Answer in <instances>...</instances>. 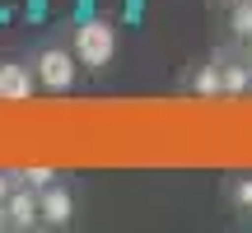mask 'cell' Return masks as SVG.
I'll list each match as a JSON object with an SVG mask.
<instances>
[{
  "instance_id": "cell-9",
  "label": "cell",
  "mask_w": 252,
  "mask_h": 233,
  "mask_svg": "<svg viewBox=\"0 0 252 233\" xmlns=\"http://www.w3.org/2000/svg\"><path fill=\"white\" fill-rule=\"evenodd\" d=\"M224 28L234 42H252V0H238L234 9H224Z\"/></svg>"
},
{
  "instance_id": "cell-6",
  "label": "cell",
  "mask_w": 252,
  "mask_h": 233,
  "mask_svg": "<svg viewBox=\"0 0 252 233\" xmlns=\"http://www.w3.org/2000/svg\"><path fill=\"white\" fill-rule=\"evenodd\" d=\"M178 89L187 93V98H224V93H220V65H215V56L191 61L187 70L178 75Z\"/></svg>"
},
{
  "instance_id": "cell-11",
  "label": "cell",
  "mask_w": 252,
  "mask_h": 233,
  "mask_svg": "<svg viewBox=\"0 0 252 233\" xmlns=\"http://www.w3.org/2000/svg\"><path fill=\"white\" fill-rule=\"evenodd\" d=\"M9 191H14V177H9V168H0V205L9 201Z\"/></svg>"
},
{
  "instance_id": "cell-8",
  "label": "cell",
  "mask_w": 252,
  "mask_h": 233,
  "mask_svg": "<svg viewBox=\"0 0 252 233\" xmlns=\"http://www.w3.org/2000/svg\"><path fill=\"white\" fill-rule=\"evenodd\" d=\"M224 201H229V210H234V215L252 219V173H238V177L224 182Z\"/></svg>"
},
{
  "instance_id": "cell-1",
  "label": "cell",
  "mask_w": 252,
  "mask_h": 233,
  "mask_svg": "<svg viewBox=\"0 0 252 233\" xmlns=\"http://www.w3.org/2000/svg\"><path fill=\"white\" fill-rule=\"evenodd\" d=\"M28 61H33V75H37V93H52V98H65V93L80 89V56L70 52V42L65 37H52V42H37L33 52H28Z\"/></svg>"
},
{
  "instance_id": "cell-7",
  "label": "cell",
  "mask_w": 252,
  "mask_h": 233,
  "mask_svg": "<svg viewBox=\"0 0 252 233\" xmlns=\"http://www.w3.org/2000/svg\"><path fill=\"white\" fill-rule=\"evenodd\" d=\"M5 219L9 233H28V229H42V215H37V191L33 187H14L5 201Z\"/></svg>"
},
{
  "instance_id": "cell-4",
  "label": "cell",
  "mask_w": 252,
  "mask_h": 233,
  "mask_svg": "<svg viewBox=\"0 0 252 233\" xmlns=\"http://www.w3.org/2000/svg\"><path fill=\"white\" fill-rule=\"evenodd\" d=\"M210 56H215V65H220V93H224V98H248L252 93V65L243 61L238 42L220 47V52H210Z\"/></svg>"
},
{
  "instance_id": "cell-12",
  "label": "cell",
  "mask_w": 252,
  "mask_h": 233,
  "mask_svg": "<svg viewBox=\"0 0 252 233\" xmlns=\"http://www.w3.org/2000/svg\"><path fill=\"white\" fill-rule=\"evenodd\" d=\"M206 5H210V9H215V14H224V9H234V5H238V0H206Z\"/></svg>"
},
{
  "instance_id": "cell-5",
  "label": "cell",
  "mask_w": 252,
  "mask_h": 233,
  "mask_svg": "<svg viewBox=\"0 0 252 233\" xmlns=\"http://www.w3.org/2000/svg\"><path fill=\"white\" fill-rule=\"evenodd\" d=\"M37 93V75L28 56H0V98L5 103H24Z\"/></svg>"
},
{
  "instance_id": "cell-14",
  "label": "cell",
  "mask_w": 252,
  "mask_h": 233,
  "mask_svg": "<svg viewBox=\"0 0 252 233\" xmlns=\"http://www.w3.org/2000/svg\"><path fill=\"white\" fill-rule=\"evenodd\" d=\"M0 233H9V219H5V205H0Z\"/></svg>"
},
{
  "instance_id": "cell-3",
  "label": "cell",
  "mask_w": 252,
  "mask_h": 233,
  "mask_svg": "<svg viewBox=\"0 0 252 233\" xmlns=\"http://www.w3.org/2000/svg\"><path fill=\"white\" fill-rule=\"evenodd\" d=\"M37 215H42V229H52V233L70 229L75 215H80V196H75V187L61 182V177H56L52 187H42V191H37Z\"/></svg>"
},
{
  "instance_id": "cell-13",
  "label": "cell",
  "mask_w": 252,
  "mask_h": 233,
  "mask_svg": "<svg viewBox=\"0 0 252 233\" xmlns=\"http://www.w3.org/2000/svg\"><path fill=\"white\" fill-rule=\"evenodd\" d=\"M238 52H243V61L252 65V42H238Z\"/></svg>"
},
{
  "instance_id": "cell-2",
  "label": "cell",
  "mask_w": 252,
  "mask_h": 233,
  "mask_svg": "<svg viewBox=\"0 0 252 233\" xmlns=\"http://www.w3.org/2000/svg\"><path fill=\"white\" fill-rule=\"evenodd\" d=\"M70 52L80 56L84 75H108L112 61H117V24L103 14H89V19H75L70 33H65Z\"/></svg>"
},
{
  "instance_id": "cell-10",
  "label": "cell",
  "mask_w": 252,
  "mask_h": 233,
  "mask_svg": "<svg viewBox=\"0 0 252 233\" xmlns=\"http://www.w3.org/2000/svg\"><path fill=\"white\" fill-rule=\"evenodd\" d=\"M9 177H14V187L42 191V187H52L56 177H65V173H56V168H9Z\"/></svg>"
}]
</instances>
